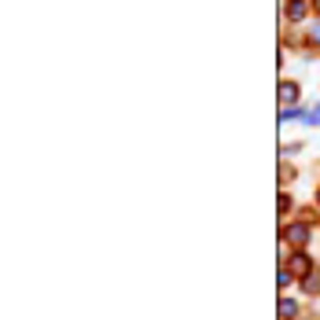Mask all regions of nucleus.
Here are the masks:
<instances>
[{
	"label": "nucleus",
	"mask_w": 320,
	"mask_h": 320,
	"mask_svg": "<svg viewBox=\"0 0 320 320\" xmlns=\"http://www.w3.org/2000/svg\"><path fill=\"white\" fill-rule=\"evenodd\" d=\"M306 121H313V125H317V121H320V103H317V110H313V114H309Z\"/></svg>",
	"instance_id": "423d86ee"
},
{
	"label": "nucleus",
	"mask_w": 320,
	"mask_h": 320,
	"mask_svg": "<svg viewBox=\"0 0 320 320\" xmlns=\"http://www.w3.org/2000/svg\"><path fill=\"white\" fill-rule=\"evenodd\" d=\"M317 203H320V192H317Z\"/></svg>",
	"instance_id": "1a4fd4ad"
},
{
	"label": "nucleus",
	"mask_w": 320,
	"mask_h": 320,
	"mask_svg": "<svg viewBox=\"0 0 320 320\" xmlns=\"http://www.w3.org/2000/svg\"><path fill=\"white\" fill-rule=\"evenodd\" d=\"M280 100H284V103H295V100H298V85H295V81H284V85H280Z\"/></svg>",
	"instance_id": "f03ea898"
},
{
	"label": "nucleus",
	"mask_w": 320,
	"mask_h": 320,
	"mask_svg": "<svg viewBox=\"0 0 320 320\" xmlns=\"http://www.w3.org/2000/svg\"><path fill=\"white\" fill-rule=\"evenodd\" d=\"M287 239L295 243V247H302V243H309V228H306V224H291V228H287Z\"/></svg>",
	"instance_id": "f257e3e1"
},
{
	"label": "nucleus",
	"mask_w": 320,
	"mask_h": 320,
	"mask_svg": "<svg viewBox=\"0 0 320 320\" xmlns=\"http://www.w3.org/2000/svg\"><path fill=\"white\" fill-rule=\"evenodd\" d=\"M287 265H291V272H309V258H306V254H295Z\"/></svg>",
	"instance_id": "7ed1b4c3"
},
{
	"label": "nucleus",
	"mask_w": 320,
	"mask_h": 320,
	"mask_svg": "<svg viewBox=\"0 0 320 320\" xmlns=\"http://www.w3.org/2000/svg\"><path fill=\"white\" fill-rule=\"evenodd\" d=\"M313 7H317V11H320V0H313Z\"/></svg>",
	"instance_id": "6e6552de"
},
{
	"label": "nucleus",
	"mask_w": 320,
	"mask_h": 320,
	"mask_svg": "<svg viewBox=\"0 0 320 320\" xmlns=\"http://www.w3.org/2000/svg\"><path fill=\"white\" fill-rule=\"evenodd\" d=\"M287 15H291V18H302V15H306V4H302V0H291Z\"/></svg>",
	"instance_id": "39448f33"
},
{
	"label": "nucleus",
	"mask_w": 320,
	"mask_h": 320,
	"mask_svg": "<svg viewBox=\"0 0 320 320\" xmlns=\"http://www.w3.org/2000/svg\"><path fill=\"white\" fill-rule=\"evenodd\" d=\"M313 37H317V41H320V26H313Z\"/></svg>",
	"instance_id": "0eeeda50"
},
{
	"label": "nucleus",
	"mask_w": 320,
	"mask_h": 320,
	"mask_svg": "<svg viewBox=\"0 0 320 320\" xmlns=\"http://www.w3.org/2000/svg\"><path fill=\"white\" fill-rule=\"evenodd\" d=\"M295 313H298V306L291 302V298H284V302H280V317H284V320H291Z\"/></svg>",
	"instance_id": "20e7f679"
}]
</instances>
